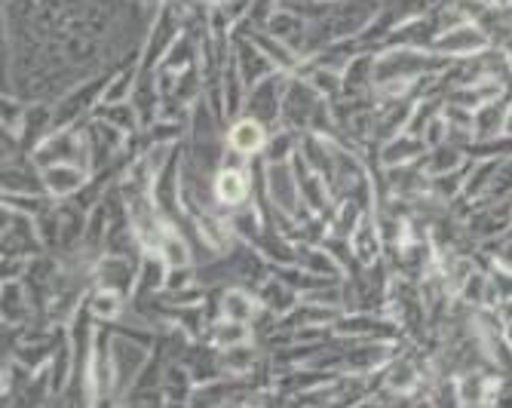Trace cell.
Listing matches in <instances>:
<instances>
[{
    "instance_id": "cell-13",
    "label": "cell",
    "mask_w": 512,
    "mask_h": 408,
    "mask_svg": "<svg viewBox=\"0 0 512 408\" xmlns=\"http://www.w3.org/2000/svg\"><path fill=\"white\" fill-rule=\"evenodd\" d=\"M215 341H218V347H237V344H246V341H249V329H246V323L224 320V323L215 329Z\"/></svg>"
},
{
    "instance_id": "cell-3",
    "label": "cell",
    "mask_w": 512,
    "mask_h": 408,
    "mask_svg": "<svg viewBox=\"0 0 512 408\" xmlns=\"http://www.w3.org/2000/svg\"><path fill=\"white\" fill-rule=\"evenodd\" d=\"M427 142L421 139V135H396L393 142H387V148L381 151V160L384 166H408L414 160H421L427 154Z\"/></svg>"
},
{
    "instance_id": "cell-12",
    "label": "cell",
    "mask_w": 512,
    "mask_h": 408,
    "mask_svg": "<svg viewBox=\"0 0 512 408\" xmlns=\"http://www.w3.org/2000/svg\"><path fill=\"white\" fill-rule=\"evenodd\" d=\"M221 362H224V369H230V372H249L252 362H255V350H252L249 341L237 344V347H224Z\"/></svg>"
},
{
    "instance_id": "cell-7",
    "label": "cell",
    "mask_w": 512,
    "mask_h": 408,
    "mask_svg": "<svg viewBox=\"0 0 512 408\" xmlns=\"http://www.w3.org/2000/svg\"><path fill=\"white\" fill-rule=\"evenodd\" d=\"M421 369L414 366L411 359H396L393 366L387 369V390L393 393H408L414 387H421Z\"/></svg>"
},
{
    "instance_id": "cell-9",
    "label": "cell",
    "mask_w": 512,
    "mask_h": 408,
    "mask_svg": "<svg viewBox=\"0 0 512 408\" xmlns=\"http://www.w3.org/2000/svg\"><path fill=\"white\" fill-rule=\"evenodd\" d=\"M381 252V243H378V234L371 228V221H362V228L353 234V255L362 261V264H371Z\"/></svg>"
},
{
    "instance_id": "cell-10",
    "label": "cell",
    "mask_w": 512,
    "mask_h": 408,
    "mask_svg": "<svg viewBox=\"0 0 512 408\" xmlns=\"http://www.w3.org/2000/svg\"><path fill=\"white\" fill-rule=\"evenodd\" d=\"M160 258L166 261V267H188L191 264V249H188V243L181 240V234L166 231L163 246H160Z\"/></svg>"
},
{
    "instance_id": "cell-14",
    "label": "cell",
    "mask_w": 512,
    "mask_h": 408,
    "mask_svg": "<svg viewBox=\"0 0 512 408\" xmlns=\"http://www.w3.org/2000/svg\"><path fill=\"white\" fill-rule=\"evenodd\" d=\"M387 356H390L387 347H359V350L350 353V369H356V372H362V369H375V366H381V362H384Z\"/></svg>"
},
{
    "instance_id": "cell-15",
    "label": "cell",
    "mask_w": 512,
    "mask_h": 408,
    "mask_svg": "<svg viewBox=\"0 0 512 408\" xmlns=\"http://www.w3.org/2000/svg\"><path fill=\"white\" fill-rule=\"evenodd\" d=\"M261 298L270 304V313H283L286 307H292L295 304V295L286 289V286H276V283H270V286H264V292H261Z\"/></svg>"
},
{
    "instance_id": "cell-4",
    "label": "cell",
    "mask_w": 512,
    "mask_h": 408,
    "mask_svg": "<svg viewBox=\"0 0 512 408\" xmlns=\"http://www.w3.org/2000/svg\"><path fill=\"white\" fill-rule=\"evenodd\" d=\"M215 197L224 206H240V203H246V197H249V175L243 169H237V166H227L215 178Z\"/></svg>"
},
{
    "instance_id": "cell-6",
    "label": "cell",
    "mask_w": 512,
    "mask_h": 408,
    "mask_svg": "<svg viewBox=\"0 0 512 408\" xmlns=\"http://www.w3.org/2000/svg\"><path fill=\"white\" fill-rule=\"evenodd\" d=\"M270 191H273V200L276 206H283L289 215L295 212L298 206V194H295V178H292V169L286 163H270Z\"/></svg>"
},
{
    "instance_id": "cell-8",
    "label": "cell",
    "mask_w": 512,
    "mask_h": 408,
    "mask_svg": "<svg viewBox=\"0 0 512 408\" xmlns=\"http://www.w3.org/2000/svg\"><path fill=\"white\" fill-rule=\"evenodd\" d=\"M221 313H224V320L249 323V320H255V301L243 289H230L221 301Z\"/></svg>"
},
{
    "instance_id": "cell-18",
    "label": "cell",
    "mask_w": 512,
    "mask_h": 408,
    "mask_svg": "<svg viewBox=\"0 0 512 408\" xmlns=\"http://www.w3.org/2000/svg\"><path fill=\"white\" fill-rule=\"evenodd\" d=\"M209 4H215V7H218V4H227V0H209Z\"/></svg>"
},
{
    "instance_id": "cell-2",
    "label": "cell",
    "mask_w": 512,
    "mask_h": 408,
    "mask_svg": "<svg viewBox=\"0 0 512 408\" xmlns=\"http://www.w3.org/2000/svg\"><path fill=\"white\" fill-rule=\"evenodd\" d=\"M230 148L237 154L249 157V154H258L267 148V132H264V123L258 117H246V120H237L234 129H230Z\"/></svg>"
},
{
    "instance_id": "cell-1",
    "label": "cell",
    "mask_w": 512,
    "mask_h": 408,
    "mask_svg": "<svg viewBox=\"0 0 512 408\" xmlns=\"http://www.w3.org/2000/svg\"><path fill=\"white\" fill-rule=\"evenodd\" d=\"M433 53H439V56H448V59H470V56H479V53H485V50H491L494 43H491V37L473 22V19H467V22H460V25H454V28H448V31H442L433 43Z\"/></svg>"
},
{
    "instance_id": "cell-16",
    "label": "cell",
    "mask_w": 512,
    "mask_h": 408,
    "mask_svg": "<svg viewBox=\"0 0 512 408\" xmlns=\"http://www.w3.org/2000/svg\"><path fill=\"white\" fill-rule=\"evenodd\" d=\"M255 43H258V50H261V53H264V56H267L273 65H276V62H279V65H286V68H289V65H295V56H292V53L283 47V43H279V47H276V40H270V37H261V34L255 37Z\"/></svg>"
},
{
    "instance_id": "cell-5",
    "label": "cell",
    "mask_w": 512,
    "mask_h": 408,
    "mask_svg": "<svg viewBox=\"0 0 512 408\" xmlns=\"http://www.w3.org/2000/svg\"><path fill=\"white\" fill-rule=\"evenodd\" d=\"M86 181V172L74 163H53V166H43V188L53 191L59 197L74 194L80 185Z\"/></svg>"
},
{
    "instance_id": "cell-11",
    "label": "cell",
    "mask_w": 512,
    "mask_h": 408,
    "mask_svg": "<svg viewBox=\"0 0 512 408\" xmlns=\"http://www.w3.org/2000/svg\"><path fill=\"white\" fill-rule=\"evenodd\" d=\"M120 307H123V298L111 286L99 289L96 295H92V304H89L92 316H99V320H114V316H120Z\"/></svg>"
},
{
    "instance_id": "cell-17",
    "label": "cell",
    "mask_w": 512,
    "mask_h": 408,
    "mask_svg": "<svg viewBox=\"0 0 512 408\" xmlns=\"http://www.w3.org/2000/svg\"><path fill=\"white\" fill-rule=\"evenodd\" d=\"M491 264L500 267V270H509V274H512V234H506L500 243L491 246Z\"/></svg>"
}]
</instances>
